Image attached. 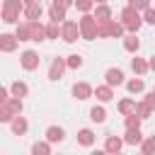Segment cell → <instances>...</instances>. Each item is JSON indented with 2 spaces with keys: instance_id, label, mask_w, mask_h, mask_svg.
<instances>
[{
  "instance_id": "19",
  "label": "cell",
  "mask_w": 155,
  "mask_h": 155,
  "mask_svg": "<svg viewBox=\"0 0 155 155\" xmlns=\"http://www.w3.org/2000/svg\"><path fill=\"white\" fill-rule=\"evenodd\" d=\"M0 48H2L5 53H12V51L17 48V39H15V34H0Z\"/></svg>"
},
{
  "instance_id": "32",
  "label": "cell",
  "mask_w": 155,
  "mask_h": 155,
  "mask_svg": "<svg viewBox=\"0 0 155 155\" xmlns=\"http://www.w3.org/2000/svg\"><path fill=\"white\" fill-rule=\"evenodd\" d=\"M65 61V68H73V70H78L80 65H82V56L80 53H73V56H68V58H63Z\"/></svg>"
},
{
  "instance_id": "33",
  "label": "cell",
  "mask_w": 155,
  "mask_h": 155,
  "mask_svg": "<svg viewBox=\"0 0 155 155\" xmlns=\"http://www.w3.org/2000/svg\"><path fill=\"white\" fill-rule=\"evenodd\" d=\"M109 36H114V39H124V29H121V24L119 22H109Z\"/></svg>"
},
{
  "instance_id": "31",
  "label": "cell",
  "mask_w": 155,
  "mask_h": 155,
  "mask_svg": "<svg viewBox=\"0 0 155 155\" xmlns=\"http://www.w3.org/2000/svg\"><path fill=\"white\" fill-rule=\"evenodd\" d=\"M126 7H128V10H133V12L138 15V12L148 10V7H150V2H148V0H128V5H126Z\"/></svg>"
},
{
  "instance_id": "9",
  "label": "cell",
  "mask_w": 155,
  "mask_h": 155,
  "mask_svg": "<svg viewBox=\"0 0 155 155\" xmlns=\"http://www.w3.org/2000/svg\"><path fill=\"white\" fill-rule=\"evenodd\" d=\"M65 73V61L63 58H53L48 65V80H61Z\"/></svg>"
},
{
  "instance_id": "34",
  "label": "cell",
  "mask_w": 155,
  "mask_h": 155,
  "mask_svg": "<svg viewBox=\"0 0 155 155\" xmlns=\"http://www.w3.org/2000/svg\"><path fill=\"white\" fill-rule=\"evenodd\" d=\"M126 131H136V128H140V119L136 116V114H131V116H126Z\"/></svg>"
},
{
  "instance_id": "21",
  "label": "cell",
  "mask_w": 155,
  "mask_h": 155,
  "mask_svg": "<svg viewBox=\"0 0 155 155\" xmlns=\"http://www.w3.org/2000/svg\"><path fill=\"white\" fill-rule=\"evenodd\" d=\"M124 48H126L128 53H136V51L140 48V41L136 39V34H126V36H124Z\"/></svg>"
},
{
  "instance_id": "18",
  "label": "cell",
  "mask_w": 155,
  "mask_h": 155,
  "mask_svg": "<svg viewBox=\"0 0 155 155\" xmlns=\"http://www.w3.org/2000/svg\"><path fill=\"white\" fill-rule=\"evenodd\" d=\"M92 94H94L99 102H109V99H114V90L107 87V85H97V87H92Z\"/></svg>"
},
{
  "instance_id": "38",
  "label": "cell",
  "mask_w": 155,
  "mask_h": 155,
  "mask_svg": "<svg viewBox=\"0 0 155 155\" xmlns=\"http://www.w3.org/2000/svg\"><path fill=\"white\" fill-rule=\"evenodd\" d=\"M7 99H10V92H7V87H2V85H0V107H2Z\"/></svg>"
},
{
  "instance_id": "16",
  "label": "cell",
  "mask_w": 155,
  "mask_h": 155,
  "mask_svg": "<svg viewBox=\"0 0 155 155\" xmlns=\"http://www.w3.org/2000/svg\"><path fill=\"white\" fill-rule=\"evenodd\" d=\"M121 138L119 136H107V140H104V153L107 155H114V153H121Z\"/></svg>"
},
{
  "instance_id": "41",
  "label": "cell",
  "mask_w": 155,
  "mask_h": 155,
  "mask_svg": "<svg viewBox=\"0 0 155 155\" xmlns=\"http://www.w3.org/2000/svg\"><path fill=\"white\" fill-rule=\"evenodd\" d=\"M0 51H2V48H0Z\"/></svg>"
},
{
  "instance_id": "6",
  "label": "cell",
  "mask_w": 155,
  "mask_h": 155,
  "mask_svg": "<svg viewBox=\"0 0 155 155\" xmlns=\"http://www.w3.org/2000/svg\"><path fill=\"white\" fill-rule=\"evenodd\" d=\"M22 12H24L27 22H39V19H41V15H44V7H41V2H36V0H27Z\"/></svg>"
},
{
  "instance_id": "29",
  "label": "cell",
  "mask_w": 155,
  "mask_h": 155,
  "mask_svg": "<svg viewBox=\"0 0 155 155\" xmlns=\"http://www.w3.org/2000/svg\"><path fill=\"white\" fill-rule=\"evenodd\" d=\"M15 39H17V44H19V41H29V27H27V22H19V24H17Z\"/></svg>"
},
{
  "instance_id": "30",
  "label": "cell",
  "mask_w": 155,
  "mask_h": 155,
  "mask_svg": "<svg viewBox=\"0 0 155 155\" xmlns=\"http://www.w3.org/2000/svg\"><path fill=\"white\" fill-rule=\"evenodd\" d=\"M143 87H145L143 78H133V80H128V82H126V90H128L131 94H138V92H143Z\"/></svg>"
},
{
  "instance_id": "2",
  "label": "cell",
  "mask_w": 155,
  "mask_h": 155,
  "mask_svg": "<svg viewBox=\"0 0 155 155\" xmlns=\"http://www.w3.org/2000/svg\"><path fill=\"white\" fill-rule=\"evenodd\" d=\"M119 24H121V29H124V31L136 34V31L140 29V24H143V22H140V15H136L133 10L124 7V10H121V22H119Z\"/></svg>"
},
{
  "instance_id": "26",
  "label": "cell",
  "mask_w": 155,
  "mask_h": 155,
  "mask_svg": "<svg viewBox=\"0 0 155 155\" xmlns=\"http://www.w3.org/2000/svg\"><path fill=\"white\" fill-rule=\"evenodd\" d=\"M155 153V138L153 136H145L140 140V155H153Z\"/></svg>"
},
{
  "instance_id": "28",
  "label": "cell",
  "mask_w": 155,
  "mask_h": 155,
  "mask_svg": "<svg viewBox=\"0 0 155 155\" xmlns=\"http://www.w3.org/2000/svg\"><path fill=\"white\" fill-rule=\"evenodd\" d=\"M44 34H46V39H58L61 36V24H56V22L44 24Z\"/></svg>"
},
{
  "instance_id": "17",
  "label": "cell",
  "mask_w": 155,
  "mask_h": 155,
  "mask_svg": "<svg viewBox=\"0 0 155 155\" xmlns=\"http://www.w3.org/2000/svg\"><path fill=\"white\" fill-rule=\"evenodd\" d=\"M94 22H111V7L109 5H94Z\"/></svg>"
},
{
  "instance_id": "3",
  "label": "cell",
  "mask_w": 155,
  "mask_h": 155,
  "mask_svg": "<svg viewBox=\"0 0 155 155\" xmlns=\"http://www.w3.org/2000/svg\"><path fill=\"white\" fill-rule=\"evenodd\" d=\"M78 31H80V36H82L85 41L97 39V22H94V17H92V15H82L80 22H78Z\"/></svg>"
},
{
  "instance_id": "4",
  "label": "cell",
  "mask_w": 155,
  "mask_h": 155,
  "mask_svg": "<svg viewBox=\"0 0 155 155\" xmlns=\"http://www.w3.org/2000/svg\"><path fill=\"white\" fill-rule=\"evenodd\" d=\"M73 7V2L70 0H53L51 5H48V17H51V22H65V12Z\"/></svg>"
},
{
  "instance_id": "27",
  "label": "cell",
  "mask_w": 155,
  "mask_h": 155,
  "mask_svg": "<svg viewBox=\"0 0 155 155\" xmlns=\"http://www.w3.org/2000/svg\"><path fill=\"white\" fill-rule=\"evenodd\" d=\"M31 155H53V153H51V145L46 140H36L31 145Z\"/></svg>"
},
{
  "instance_id": "22",
  "label": "cell",
  "mask_w": 155,
  "mask_h": 155,
  "mask_svg": "<svg viewBox=\"0 0 155 155\" xmlns=\"http://www.w3.org/2000/svg\"><path fill=\"white\" fill-rule=\"evenodd\" d=\"M131 68H133V73H136L138 78L148 73V63H145V58H138V56H136V58L131 61Z\"/></svg>"
},
{
  "instance_id": "14",
  "label": "cell",
  "mask_w": 155,
  "mask_h": 155,
  "mask_svg": "<svg viewBox=\"0 0 155 155\" xmlns=\"http://www.w3.org/2000/svg\"><path fill=\"white\" fill-rule=\"evenodd\" d=\"M27 128H29V124H27V119H24V116H15V119L10 121V131H12L15 136H24V133H27Z\"/></svg>"
},
{
  "instance_id": "12",
  "label": "cell",
  "mask_w": 155,
  "mask_h": 155,
  "mask_svg": "<svg viewBox=\"0 0 155 155\" xmlns=\"http://www.w3.org/2000/svg\"><path fill=\"white\" fill-rule=\"evenodd\" d=\"M27 27H29V41H44L46 39L41 22H27Z\"/></svg>"
},
{
  "instance_id": "20",
  "label": "cell",
  "mask_w": 155,
  "mask_h": 155,
  "mask_svg": "<svg viewBox=\"0 0 155 155\" xmlns=\"http://www.w3.org/2000/svg\"><path fill=\"white\" fill-rule=\"evenodd\" d=\"M143 138L145 136L140 133V128H136V131H126V136L121 138V143H126V145H140Z\"/></svg>"
},
{
  "instance_id": "37",
  "label": "cell",
  "mask_w": 155,
  "mask_h": 155,
  "mask_svg": "<svg viewBox=\"0 0 155 155\" xmlns=\"http://www.w3.org/2000/svg\"><path fill=\"white\" fill-rule=\"evenodd\" d=\"M150 109H155V92H145V99H143Z\"/></svg>"
},
{
  "instance_id": "8",
  "label": "cell",
  "mask_w": 155,
  "mask_h": 155,
  "mask_svg": "<svg viewBox=\"0 0 155 155\" xmlns=\"http://www.w3.org/2000/svg\"><path fill=\"white\" fill-rule=\"evenodd\" d=\"M121 82H124V70H121V68H109V70L104 73V85H107V87L114 90V87H119Z\"/></svg>"
},
{
  "instance_id": "1",
  "label": "cell",
  "mask_w": 155,
  "mask_h": 155,
  "mask_svg": "<svg viewBox=\"0 0 155 155\" xmlns=\"http://www.w3.org/2000/svg\"><path fill=\"white\" fill-rule=\"evenodd\" d=\"M22 10H24V2H22V0H5L2 7H0V17H2V22H7V24H19Z\"/></svg>"
},
{
  "instance_id": "5",
  "label": "cell",
  "mask_w": 155,
  "mask_h": 155,
  "mask_svg": "<svg viewBox=\"0 0 155 155\" xmlns=\"http://www.w3.org/2000/svg\"><path fill=\"white\" fill-rule=\"evenodd\" d=\"M61 39H63L65 44H75V41L80 39L78 22H73V19H65V22H61Z\"/></svg>"
},
{
  "instance_id": "23",
  "label": "cell",
  "mask_w": 155,
  "mask_h": 155,
  "mask_svg": "<svg viewBox=\"0 0 155 155\" xmlns=\"http://www.w3.org/2000/svg\"><path fill=\"white\" fill-rule=\"evenodd\" d=\"M133 109H136V99L126 97V99H121V102H119V111H121L124 116H131V114H133Z\"/></svg>"
},
{
  "instance_id": "24",
  "label": "cell",
  "mask_w": 155,
  "mask_h": 155,
  "mask_svg": "<svg viewBox=\"0 0 155 155\" xmlns=\"http://www.w3.org/2000/svg\"><path fill=\"white\" fill-rule=\"evenodd\" d=\"M133 114L143 121V119H150V116H153V109H150L145 102H138V104H136V109H133Z\"/></svg>"
},
{
  "instance_id": "13",
  "label": "cell",
  "mask_w": 155,
  "mask_h": 155,
  "mask_svg": "<svg viewBox=\"0 0 155 155\" xmlns=\"http://www.w3.org/2000/svg\"><path fill=\"white\" fill-rule=\"evenodd\" d=\"M63 138H65V131H63L61 126H56V124H53V126H48V128H46V143H48V145H51V143H61Z\"/></svg>"
},
{
  "instance_id": "10",
  "label": "cell",
  "mask_w": 155,
  "mask_h": 155,
  "mask_svg": "<svg viewBox=\"0 0 155 155\" xmlns=\"http://www.w3.org/2000/svg\"><path fill=\"white\" fill-rule=\"evenodd\" d=\"M10 97H15V99H22V97H27L29 94V85L27 82H22V80H15L12 85H10Z\"/></svg>"
},
{
  "instance_id": "39",
  "label": "cell",
  "mask_w": 155,
  "mask_h": 155,
  "mask_svg": "<svg viewBox=\"0 0 155 155\" xmlns=\"http://www.w3.org/2000/svg\"><path fill=\"white\" fill-rule=\"evenodd\" d=\"M90 155H107V153H104V150H92Z\"/></svg>"
},
{
  "instance_id": "40",
  "label": "cell",
  "mask_w": 155,
  "mask_h": 155,
  "mask_svg": "<svg viewBox=\"0 0 155 155\" xmlns=\"http://www.w3.org/2000/svg\"><path fill=\"white\" fill-rule=\"evenodd\" d=\"M114 155H124V153H114Z\"/></svg>"
},
{
  "instance_id": "7",
  "label": "cell",
  "mask_w": 155,
  "mask_h": 155,
  "mask_svg": "<svg viewBox=\"0 0 155 155\" xmlns=\"http://www.w3.org/2000/svg\"><path fill=\"white\" fill-rule=\"evenodd\" d=\"M39 61H41V58H39V53H36V51H31V48H29V51H24V53L19 56V65H22L24 70H36V68H39Z\"/></svg>"
},
{
  "instance_id": "15",
  "label": "cell",
  "mask_w": 155,
  "mask_h": 155,
  "mask_svg": "<svg viewBox=\"0 0 155 155\" xmlns=\"http://www.w3.org/2000/svg\"><path fill=\"white\" fill-rule=\"evenodd\" d=\"M94 140H97V136H94L92 128H80V131H78V143H80V145L90 148V145H94Z\"/></svg>"
},
{
  "instance_id": "36",
  "label": "cell",
  "mask_w": 155,
  "mask_h": 155,
  "mask_svg": "<svg viewBox=\"0 0 155 155\" xmlns=\"http://www.w3.org/2000/svg\"><path fill=\"white\" fill-rule=\"evenodd\" d=\"M140 22H148V24H155V10H153V5H150L148 10H143V17H140Z\"/></svg>"
},
{
  "instance_id": "25",
  "label": "cell",
  "mask_w": 155,
  "mask_h": 155,
  "mask_svg": "<svg viewBox=\"0 0 155 155\" xmlns=\"http://www.w3.org/2000/svg\"><path fill=\"white\" fill-rule=\"evenodd\" d=\"M90 119H92L94 124H104V121H107V109H104V107H92V109H90Z\"/></svg>"
},
{
  "instance_id": "35",
  "label": "cell",
  "mask_w": 155,
  "mask_h": 155,
  "mask_svg": "<svg viewBox=\"0 0 155 155\" xmlns=\"http://www.w3.org/2000/svg\"><path fill=\"white\" fill-rule=\"evenodd\" d=\"M75 7H78L82 15H87L90 10H94V2H90V0H78V2H75Z\"/></svg>"
},
{
  "instance_id": "11",
  "label": "cell",
  "mask_w": 155,
  "mask_h": 155,
  "mask_svg": "<svg viewBox=\"0 0 155 155\" xmlns=\"http://www.w3.org/2000/svg\"><path fill=\"white\" fill-rule=\"evenodd\" d=\"M73 97L75 99H90L92 97V85H87V82H75L73 85Z\"/></svg>"
}]
</instances>
